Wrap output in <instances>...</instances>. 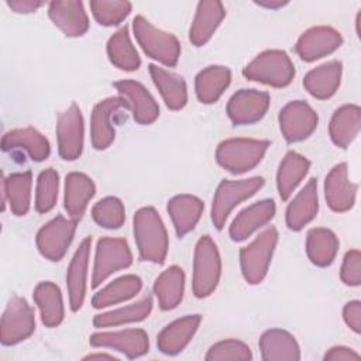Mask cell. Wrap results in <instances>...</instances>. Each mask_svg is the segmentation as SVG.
<instances>
[{
    "mask_svg": "<svg viewBox=\"0 0 361 361\" xmlns=\"http://www.w3.org/2000/svg\"><path fill=\"white\" fill-rule=\"evenodd\" d=\"M133 233L141 261L164 264L168 255L169 238L165 224L152 206L141 207L133 217Z\"/></svg>",
    "mask_w": 361,
    "mask_h": 361,
    "instance_id": "1",
    "label": "cell"
},
{
    "mask_svg": "<svg viewBox=\"0 0 361 361\" xmlns=\"http://www.w3.org/2000/svg\"><path fill=\"white\" fill-rule=\"evenodd\" d=\"M269 145L268 140L227 138L217 145L216 161L223 169L240 175L254 169L262 161Z\"/></svg>",
    "mask_w": 361,
    "mask_h": 361,
    "instance_id": "2",
    "label": "cell"
},
{
    "mask_svg": "<svg viewBox=\"0 0 361 361\" xmlns=\"http://www.w3.org/2000/svg\"><path fill=\"white\" fill-rule=\"evenodd\" d=\"M133 31L137 42L147 56L165 66H176L180 56V44L172 32L157 28L142 16L134 17Z\"/></svg>",
    "mask_w": 361,
    "mask_h": 361,
    "instance_id": "3",
    "label": "cell"
},
{
    "mask_svg": "<svg viewBox=\"0 0 361 361\" xmlns=\"http://www.w3.org/2000/svg\"><path fill=\"white\" fill-rule=\"evenodd\" d=\"M245 79L272 87H285L295 78V65L281 49H267L258 54L243 69Z\"/></svg>",
    "mask_w": 361,
    "mask_h": 361,
    "instance_id": "4",
    "label": "cell"
},
{
    "mask_svg": "<svg viewBox=\"0 0 361 361\" xmlns=\"http://www.w3.org/2000/svg\"><path fill=\"white\" fill-rule=\"evenodd\" d=\"M221 258L216 243L210 235H202L193 252L192 290L199 299L210 296L220 281Z\"/></svg>",
    "mask_w": 361,
    "mask_h": 361,
    "instance_id": "5",
    "label": "cell"
},
{
    "mask_svg": "<svg viewBox=\"0 0 361 361\" xmlns=\"http://www.w3.org/2000/svg\"><path fill=\"white\" fill-rule=\"evenodd\" d=\"M278 230L271 226L240 250L241 274L247 283L257 285L264 281L278 244Z\"/></svg>",
    "mask_w": 361,
    "mask_h": 361,
    "instance_id": "6",
    "label": "cell"
},
{
    "mask_svg": "<svg viewBox=\"0 0 361 361\" xmlns=\"http://www.w3.org/2000/svg\"><path fill=\"white\" fill-rule=\"evenodd\" d=\"M264 183L265 180L262 176H252L238 180H221L214 192L210 210V217L214 227L221 230L234 207L254 196L264 186Z\"/></svg>",
    "mask_w": 361,
    "mask_h": 361,
    "instance_id": "7",
    "label": "cell"
},
{
    "mask_svg": "<svg viewBox=\"0 0 361 361\" xmlns=\"http://www.w3.org/2000/svg\"><path fill=\"white\" fill-rule=\"evenodd\" d=\"M133 264V252L126 238L102 237L96 244L92 288L100 286L109 276Z\"/></svg>",
    "mask_w": 361,
    "mask_h": 361,
    "instance_id": "8",
    "label": "cell"
},
{
    "mask_svg": "<svg viewBox=\"0 0 361 361\" xmlns=\"http://www.w3.org/2000/svg\"><path fill=\"white\" fill-rule=\"evenodd\" d=\"M35 331V313L21 296H11L0 322V341L14 345L27 340Z\"/></svg>",
    "mask_w": 361,
    "mask_h": 361,
    "instance_id": "9",
    "label": "cell"
},
{
    "mask_svg": "<svg viewBox=\"0 0 361 361\" xmlns=\"http://www.w3.org/2000/svg\"><path fill=\"white\" fill-rule=\"evenodd\" d=\"M76 224L78 220L62 214L44 224L35 237V244L41 255L54 262L61 261L75 237Z\"/></svg>",
    "mask_w": 361,
    "mask_h": 361,
    "instance_id": "10",
    "label": "cell"
},
{
    "mask_svg": "<svg viewBox=\"0 0 361 361\" xmlns=\"http://www.w3.org/2000/svg\"><path fill=\"white\" fill-rule=\"evenodd\" d=\"M56 140L59 157L65 161H75L82 155L85 141V121L82 110L71 103L59 113L56 120Z\"/></svg>",
    "mask_w": 361,
    "mask_h": 361,
    "instance_id": "11",
    "label": "cell"
},
{
    "mask_svg": "<svg viewBox=\"0 0 361 361\" xmlns=\"http://www.w3.org/2000/svg\"><path fill=\"white\" fill-rule=\"evenodd\" d=\"M279 130L288 142H299L309 138L317 128L319 116L305 100L286 103L278 116Z\"/></svg>",
    "mask_w": 361,
    "mask_h": 361,
    "instance_id": "12",
    "label": "cell"
},
{
    "mask_svg": "<svg viewBox=\"0 0 361 361\" xmlns=\"http://www.w3.org/2000/svg\"><path fill=\"white\" fill-rule=\"evenodd\" d=\"M271 97L257 89H240L227 102V116L234 126H247L259 121L268 111Z\"/></svg>",
    "mask_w": 361,
    "mask_h": 361,
    "instance_id": "13",
    "label": "cell"
},
{
    "mask_svg": "<svg viewBox=\"0 0 361 361\" xmlns=\"http://www.w3.org/2000/svg\"><path fill=\"white\" fill-rule=\"evenodd\" d=\"M343 44L340 31L330 25H316L306 30L296 41L295 51L305 62H313L337 51Z\"/></svg>",
    "mask_w": 361,
    "mask_h": 361,
    "instance_id": "14",
    "label": "cell"
},
{
    "mask_svg": "<svg viewBox=\"0 0 361 361\" xmlns=\"http://www.w3.org/2000/svg\"><path fill=\"white\" fill-rule=\"evenodd\" d=\"M89 343L93 347L113 348L127 358H138L148 353L149 338L142 329H124L117 331H99L89 337Z\"/></svg>",
    "mask_w": 361,
    "mask_h": 361,
    "instance_id": "15",
    "label": "cell"
},
{
    "mask_svg": "<svg viewBox=\"0 0 361 361\" xmlns=\"http://www.w3.org/2000/svg\"><path fill=\"white\" fill-rule=\"evenodd\" d=\"M113 85L118 92V96L127 102L133 118L138 124L148 126L159 117V106L142 83L131 79H121Z\"/></svg>",
    "mask_w": 361,
    "mask_h": 361,
    "instance_id": "16",
    "label": "cell"
},
{
    "mask_svg": "<svg viewBox=\"0 0 361 361\" xmlns=\"http://www.w3.org/2000/svg\"><path fill=\"white\" fill-rule=\"evenodd\" d=\"M123 107L128 109V104L121 96L106 97L93 107L90 117V141L94 149L102 151L111 145L116 138L111 117Z\"/></svg>",
    "mask_w": 361,
    "mask_h": 361,
    "instance_id": "17",
    "label": "cell"
},
{
    "mask_svg": "<svg viewBox=\"0 0 361 361\" xmlns=\"http://www.w3.org/2000/svg\"><path fill=\"white\" fill-rule=\"evenodd\" d=\"M358 185L348 179L345 162L334 165L324 179V199L327 206L337 213L348 212L355 204Z\"/></svg>",
    "mask_w": 361,
    "mask_h": 361,
    "instance_id": "18",
    "label": "cell"
},
{
    "mask_svg": "<svg viewBox=\"0 0 361 361\" xmlns=\"http://www.w3.org/2000/svg\"><path fill=\"white\" fill-rule=\"evenodd\" d=\"M90 245H92V237H86L82 240L66 271V289H68L69 306L72 312H78L85 302Z\"/></svg>",
    "mask_w": 361,
    "mask_h": 361,
    "instance_id": "19",
    "label": "cell"
},
{
    "mask_svg": "<svg viewBox=\"0 0 361 361\" xmlns=\"http://www.w3.org/2000/svg\"><path fill=\"white\" fill-rule=\"evenodd\" d=\"M276 212L275 202L272 199H264L255 202L241 210L230 224L228 234L233 241H243L252 235L257 230L268 224Z\"/></svg>",
    "mask_w": 361,
    "mask_h": 361,
    "instance_id": "20",
    "label": "cell"
},
{
    "mask_svg": "<svg viewBox=\"0 0 361 361\" xmlns=\"http://www.w3.org/2000/svg\"><path fill=\"white\" fill-rule=\"evenodd\" d=\"M200 323V314H186L166 324L157 337L158 350L166 355L179 354L192 341Z\"/></svg>",
    "mask_w": 361,
    "mask_h": 361,
    "instance_id": "21",
    "label": "cell"
},
{
    "mask_svg": "<svg viewBox=\"0 0 361 361\" xmlns=\"http://www.w3.org/2000/svg\"><path fill=\"white\" fill-rule=\"evenodd\" d=\"M48 16L66 37H82L89 30V17L82 1H51Z\"/></svg>",
    "mask_w": 361,
    "mask_h": 361,
    "instance_id": "22",
    "label": "cell"
},
{
    "mask_svg": "<svg viewBox=\"0 0 361 361\" xmlns=\"http://www.w3.org/2000/svg\"><path fill=\"white\" fill-rule=\"evenodd\" d=\"M319 212V193L317 180L309 179L307 183L296 193L286 207L285 220L292 231H300L305 226L314 220Z\"/></svg>",
    "mask_w": 361,
    "mask_h": 361,
    "instance_id": "23",
    "label": "cell"
},
{
    "mask_svg": "<svg viewBox=\"0 0 361 361\" xmlns=\"http://www.w3.org/2000/svg\"><path fill=\"white\" fill-rule=\"evenodd\" d=\"M226 17V8L219 0H203L197 3L196 13L193 16L190 28H189V39L195 47L206 45L220 23Z\"/></svg>",
    "mask_w": 361,
    "mask_h": 361,
    "instance_id": "24",
    "label": "cell"
},
{
    "mask_svg": "<svg viewBox=\"0 0 361 361\" xmlns=\"http://www.w3.org/2000/svg\"><path fill=\"white\" fill-rule=\"evenodd\" d=\"M1 149H23L35 162L45 161L51 154L48 138L34 127H23L7 131L1 138Z\"/></svg>",
    "mask_w": 361,
    "mask_h": 361,
    "instance_id": "25",
    "label": "cell"
},
{
    "mask_svg": "<svg viewBox=\"0 0 361 361\" xmlns=\"http://www.w3.org/2000/svg\"><path fill=\"white\" fill-rule=\"evenodd\" d=\"M63 206L66 213L73 220H80L86 212L90 199L96 193V186L92 178L83 172H71L65 178Z\"/></svg>",
    "mask_w": 361,
    "mask_h": 361,
    "instance_id": "26",
    "label": "cell"
},
{
    "mask_svg": "<svg viewBox=\"0 0 361 361\" xmlns=\"http://www.w3.org/2000/svg\"><path fill=\"white\" fill-rule=\"evenodd\" d=\"M343 63L337 59L324 62L312 71H309L303 78V87L310 96L319 100L330 99L341 83Z\"/></svg>",
    "mask_w": 361,
    "mask_h": 361,
    "instance_id": "27",
    "label": "cell"
},
{
    "mask_svg": "<svg viewBox=\"0 0 361 361\" xmlns=\"http://www.w3.org/2000/svg\"><path fill=\"white\" fill-rule=\"evenodd\" d=\"M203 209L204 203L202 199L188 193L176 195L168 200L166 210L178 237H185L196 227L202 217Z\"/></svg>",
    "mask_w": 361,
    "mask_h": 361,
    "instance_id": "28",
    "label": "cell"
},
{
    "mask_svg": "<svg viewBox=\"0 0 361 361\" xmlns=\"http://www.w3.org/2000/svg\"><path fill=\"white\" fill-rule=\"evenodd\" d=\"M361 128V109L357 104H343L333 113L329 123V135L338 148H348Z\"/></svg>",
    "mask_w": 361,
    "mask_h": 361,
    "instance_id": "29",
    "label": "cell"
},
{
    "mask_svg": "<svg viewBox=\"0 0 361 361\" xmlns=\"http://www.w3.org/2000/svg\"><path fill=\"white\" fill-rule=\"evenodd\" d=\"M258 345L264 361L300 360V347L296 338L283 329H269L264 331Z\"/></svg>",
    "mask_w": 361,
    "mask_h": 361,
    "instance_id": "30",
    "label": "cell"
},
{
    "mask_svg": "<svg viewBox=\"0 0 361 361\" xmlns=\"http://www.w3.org/2000/svg\"><path fill=\"white\" fill-rule=\"evenodd\" d=\"M230 82L231 71L227 66H206L195 78V92L197 100L203 104L216 103L230 86Z\"/></svg>",
    "mask_w": 361,
    "mask_h": 361,
    "instance_id": "31",
    "label": "cell"
},
{
    "mask_svg": "<svg viewBox=\"0 0 361 361\" xmlns=\"http://www.w3.org/2000/svg\"><path fill=\"white\" fill-rule=\"evenodd\" d=\"M32 173L30 171L14 172L3 178V210L6 202L16 216H25L31 206Z\"/></svg>",
    "mask_w": 361,
    "mask_h": 361,
    "instance_id": "32",
    "label": "cell"
},
{
    "mask_svg": "<svg viewBox=\"0 0 361 361\" xmlns=\"http://www.w3.org/2000/svg\"><path fill=\"white\" fill-rule=\"evenodd\" d=\"M34 302L39 309L41 322L45 327H58L65 317V307L61 289L51 281L39 282L34 288Z\"/></svg>",
    "mask_w": 361,
    "mask_h": 361,
    "instance_id": "33",
    "label": "cell"
},
{
    "mask_svg": "<svg viewBox=\"0 0 361 361\" xmlns=\"http://www.w3.org/2000/svg\"><path fill=\"white\" fill-rule=\"evenodd\" d=\"M148 69L166 107L171 110L183 109L188 103V87L185 79L154 63H151Z\"/></svg>",
    "mask_w": 361,
    "mask_h": 361,
    "instance_id": "34",
    "label": "cell"
},
{
    "mask_svg": "<svg viewBox=\"0 0 361 361\" xmlns=\"http://www.w3.org/2000/svg\"><path fill=\"white\" fill-rule=\"evenodd\" d=\"M310 169V161L296 152L289 151L282 158L276 172V189L282 200H288Z\"/></svg>",
    "mask_w": 361,
    "mask_h": 361,
    "instance_id": "35",
    "label": "cell"
},
{
    "mask_svg": "<svg viewBox=\"0 0 361 361\" xmlns=\"http://www.w3.org/2000/svg\"><path fill=\"white\" fill-rule=\"evenodd\" d=\"M154 295L162 310L175 309L183 299L185 272L178 265H171L162 271L154 282Z\"/></svg>",
    "mask_w": 361,
    "mask_h": 361,
    "instance_id": "36",
    "label": "cell"
},
{
    "mask_svg": "<svg viewBox=\"0 0 361 361\" xmlns=\"http://www.w3.org/2000/svg\"><path fill=\"white\" fill-rule=\"evenodd\" d=\"M306 254L316 267H329L336 259L340 241L334 231L326 227H313L306 235Z\"/></svg>",
    "mask_w": 361,
    "mask_h": 361,
    "instance_id": "37",
    "label": "cell"
},
{
    "mask_svg": "<svg viewBox=\"0 0 361 361\" xmlns=\"http://www.w3.org/2000/svg\"><path fill=\"white\" fill-rule=\"evenodd\" d=\"M141 288L142 281L140 276L133 274L123 275L107 283L99 292H96L92 298V306L94 309H103L113 305H118L137 296Z\"/></svg>",
    "mask_w": 361,
    "mask_h": 361,
    "instance_id": "38",
    "label": "cell"
},
{
    "mask_svg": "<svg viewBox=\"0 0 361 361\" xmlns=\"http://www.w3.org/2000/svg\"><path fill=\"white\" fill-rule=\"evenodd\" d=\"M109 61L118 69L126 72L137 71L141 65L140 55L131 42L128 27L124 25L117 30L106 45Z\"/></svg>",
    "mask_w": 361,
    "mask_h": 361,
    "instance_id": "39",
    "label": "cell"
},
{
    "mask_svg": "<svg viewBox=\"0 0 361 361\" xmlns=\"http://www.w3.org/2000/svg\"><path fill=\"white\" fill-rule=\"evenodd\" d=\"M152 310L151 296H145L135 303L117 307L104 313H99L93 317L94 327H116L127 323H137L145 320Z\"/></svg>",
    "mask_w": 361,
    "mask_h": 361,
    "instance_id": "40",
    "label": "cell"
},
{
    "mask_svg": "<svg viewBox=\"0 0 361 361\" xmlns=\"http://www.w3.org/2000/svg\"><path fill=\"white\" fill-rule=\"evenodd\" d=\"M59 175L54 168L44 169L37 179L35 210L41 214L51 212L58 200Z\"/></svg>",
    "mask_w": 361,
    "mask_h": 361,
    "instance_id": "41",
    "label": "cell"
},
{
    "mask_svg": "<svg viewBox=\"0 0 361 361\" xmlns=\"http://www.w3.org/2000/svg\"><path fill=\"white\" fill-rule=\"evenodd\" d=\"M94 223L103 228H120L126 220V209L123 202L116 196L100 199L92 207Z\"/></svg>",
    "mask_w": 361,
    "mask_h": 361,
    "instance_id": "42",
    "label": "cell"
},
{
    "mask_svg": "<svg viewBox=\"0 0 361 361\" xmlns=\"http://www.w3.org/2000/svg\"><path fill=\"white\" fill-rule=\"evenodd\" d=\"M89 6L94 20L104 27L120 24L133 8L131 3L126 0H93Z\"/></svg>",
    "mask_w": 361,
    "mask_h": 361,
    "instance_id": "43",
    "label": "cell"
},
{
    "mask_svg": "<svg viewBox=\"0 0 361 361\" xmlns=\"http://www.w3.org/2000/svg\"><path fill=\"white\" fill-rule=\"evenodd\" d=\"M206 361H251V348L240 340L227 338L214 343L204 355Z\"/></svg>",
    "mask_w": 361,
    "mask_h": 361,
    "instance_id": "44",
    "label": "cell"
},
{
    "mask_svg": "<svg viewBox=\"0 0 361 361\" xmlns=\"http://www.w3.org/2000/svg\"><path fill=\"white\" fill-rule=\"evenodd\" d=\"M340 278L347 286H358L361 283V254L358 250L345 252L340 269Z\"/></svg>",
    "mask_w": 361,
    "mask_h": 361,
    "instance_id": "45",
    "label": "cell"
},
{
    "mask_svg": "<svg viewBox=\"0 0 361 361\" xmlns=\"http://www.w3.org/2000/svg\"><path fill=\"white\" fill-rule=\"evenodd\" d=\"M343 319L345 324L354 331H361V302L360 300H350L344 305L343 309Z\"/></svg>",
    "mask_w": 361,
    "mask_h": 361,
    "instance_id": "46",
    "label": "cell"
},
{
    "mask_svg": "<svg viewBox=\"0 0 361 361\" xmlns=\"http://www.w3.org/2000/svg\"><path fill=\"white\" fill-rule=\"evenodd\" d=\"M323 360L324 361H353V360H360V354L347 345H334L326 351Z\"/></svg>",
    "mask_w": 361,
    "mask_h": 361,
    "instance_id": "47",
    "label": "cell"
},
{
    "mask_svg": "<svg viewBox=\"0 0 361 361\" xmlns=\"http://www.w3.org/2000/svg\"><path fill=\"white\" fill-rule=\"evenodd\" d=\"M14 13L20 14H30L37 11L39 7H42L45 3L44 1H37V0H11L6 3Z\"/></svg>",
    "mask_w": 361,
    "mask_h": 361,
    "instance_id": "48",
    "label": "cell"
},
{
    "mask_svg": "<svg viewBox=\"0 0 361 361\" xmlns=\"http://www.w3.org/2000/svg\"><path fill=\"white\" fill-rule=\"evenodd\" d=\"M255 4L261 6V7H265V8H271V10H278L283 6L288 4V1H283V0H259V1H255Z\"/></svg>",
    "mask_w": 361,
    "mask_h": 361,
    "instance_id": "49",
    "label": "cell"
},
{
    "mask_svg": "<svg viewBox=\"0 0 361 361\" xmlns=\"http://www.w3.org/2000/svg\"><path fill=\"white\" fill-rule=\"evenodd\" d=\"M83 360H113V361H116L117 357H114L113 354H106V353H94V354L86 355Z\"/></svg>",
    "mask_w": 361,
    "mask_h": 361,
    "instance_id": "50",
    "label": "cell"
}]
</instances>
